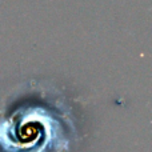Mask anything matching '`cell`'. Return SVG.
Wrapping results in <instances>:
<instances>
[{
  "label": "cell",
  "instance_id": "1",
  "mask_svg": "<svg viewBox=\"0 0 152 152\" xmlns=\"http://www.w3.org/2000/svg\"><path fill=\"white\" fill-rule=\"evenodd\" d=\"M43 135V127L40 123L31 121L29 119L20 121L15 129V139L23 145L36 144Z\"/></svg>",
  "mask_w": 152,
  "mask_h": 152
}]
</instances>
